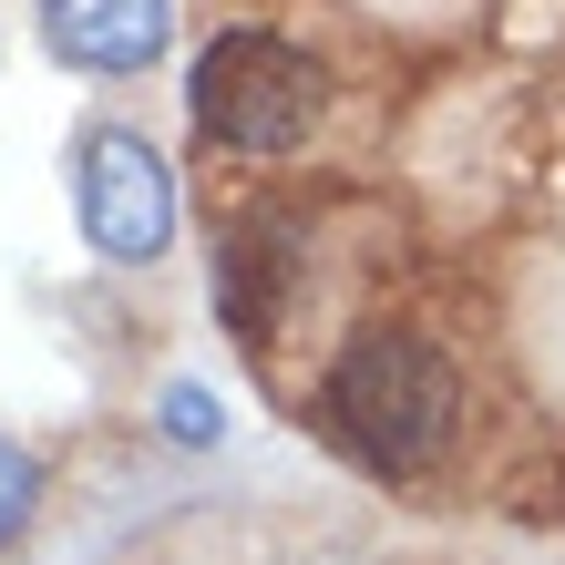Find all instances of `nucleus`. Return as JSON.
Listing matches in <instances>:
<instances>
[{"label": "nucleus", "instance_id": "f257e3e1", "mask_svg": "<svg viewBox=\"0 0 565 565\" xmlns=\"http://www.w3.org/2000/svg\"><path fill=\"white\" fill-rule=\"evenodd\" d=\"M462 422V371L443 360V340H422L402 319H371L329 350L319 371V431L329 452H350L371 483H412L452 452Z\"/></svg>", "mask_w": 565, "mask_h": 565}, {"label": "nucleus", "instance_id": "f03ea898", "mask_svg": "<svg viewBox=\"0 0 565 565\" xmlns=\"http://www.w3.org/2000/svg\"><path fill=\"white\" fill-rule=\"evenodd\" d=\"M185 104H195V135H206L216 154H247V164H268V154H298L319 135V114H329V73L298 42H278V31H216L206 52H195V83H185Z\"/></svg>", "mask_w": 565, "mask_h": 565}, {"label": "nucleus", "instance_id": "7ed1b4c3", "mask_svg": "<svg viewBox=\"0 0 565 565\" xmlns=\"http://www.w3.org/2000/svg\"><path fill=\"white\" fill-rule=\"evenodd\" d=\"M73 226L104 268H154L175 247V164L135 124H93L73 145Z\"/></svg>", "mask_w": 565, "mask_h": 565}, {"label": "nucleus", "instance_id": "20e7f679", "mask_svg": "<svg viewBox=\"0 0 565 565\" xmlns=\"http://www.w3.org/2000/svg\"><path fill=\"white\" fill-rule=\"evenodd\" d=\"M31 21H42V52L62 73H93V83L145 73L175 42V0H31Z\"/></svg>", "mask_w": 565, "mask_h": 565}, {"label": "nucleus", "instance_id": "39448f33", "mask_svg": "<svg viewBox=\"0 0 565 565\" xmlns=\"http://www.w3.org/2000/svg\"><path fill=\"white\" fill-rule=\"evenodd\" d=\"M288 288H298V216L247 206L216 237V319L237 329V340H268L288 319Z\"/></svg>", "mask_w": 565, "mask_h": 565}, {"label": "nucleus", "instance_id": "423d86ee", "mask_svg": "<svg viewBox=\"0 0 565 565\" xmlns=\"http://www.w3.org/2000/svg\"><path fill=\"white\" fill-rule=\"evenodd\" d=\"M31 514H42V462H31L11 431H0V555L31 535Z\"/></svg>", "mask_w": 565, "mask_h": 565}, {"label": "nucleus", "instance_id": "0eeeda50", "mask_svg": "<svg viewBox=\"0 0 565 565\" xmlns=\"http://www.w3.org/2000/svg\"><path fill=\"white\" fill-rule=\"evenodd\" d=\"M164 431H175V443H216V402L195 381H175V391H164Z\"/></svg>", "mask_w": 565, "mask_h": 565}]
</instances>
